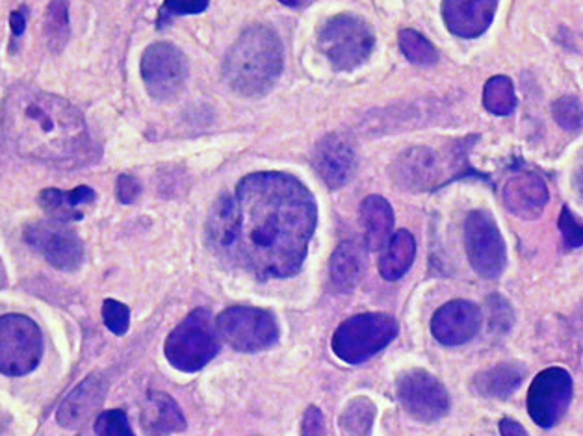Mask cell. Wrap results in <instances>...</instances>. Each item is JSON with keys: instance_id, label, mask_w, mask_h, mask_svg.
I'll list each match as a JSON object with an SVG mask.
<instances>
[{"instance_id": "cell-25", "label": "cell", "mask_w": 583, "mask_h": 436, "mask_svg": "<svg viewBox=\"0 0 583 436\" xmlns=\"http://www.w3.org/2000/svg\"><path fill=\"white\" fill-rule=\"evenodd\" d=\"M417 257V242L409 231H397L392 234L385 253L379 260V273L385 281H400L410 270Z\"/></svg>"}, {"instance_id": "cell-24", "label": "cell", "mask_w": 583, "mask_h": 436, "mask_svg": "<svg viewBox=\"0 0 583 436\" xmlns=\"http://www.w3.org/2000/svg\"><path fill=\"white\" fill-rule=\"evenodd\" d=\"M363 277V257L360 251L353 242H342L334 249L329 262V279L334 292L350 294L359 284Z\"/></svg>"}, {"instance_id": "cell-41", "label": "cell", "mask_w": 583, "mask_h": 436, "mask_svg": "<svg viewBox=\"0 0 583 436\" xmlns=\"http://www.w3.org/2000/svg\"><path fill=\"white\" fill-rule=\"evenodd\" d=\"M576 188H578V192H580V195H582V200H583V174H580L576 177Z\"/></svg>"}, {"instance_id": "cell-37", "label": "cell", "mask_w": 583, "mask_h": 436, "mask_svg": "<svg viewBox=\"0 0 583 436\" xmlns=\"http://www.w3.org/2000/svg\"><path fill=\"white\" fill-rule=\"evenodd\" d=\"M116 193L117 200L122 201L123 205H132L141 193L140 182L132 175H119L117 177Z\"/></svg>"}, {"instance_id": "cell-34", "label": "cell", "mask_w": 583, "mask_h": 436, "mask_svg": "<svg viewBox=\"0 0 583 436\" xmlns=\"http://www.w3.org/2000/svg\"><path fill=\"white\" fill-rule=\"evenodd\" d=\"M489 310H491V329L494 333H507L514 325V310L509 307V303L500 295H493L489 297Z\"/></svg>"}, {"instance_id": "cell-26", "label": "cell", "mask_w": 583, "mask_h": 436, "mask_svg": "<svg viewBox=\"0 0 583 436\" xmlns=\"http://www.w3.org/2000/svg\"><path fill=\"white\" fill-rule=\"evenodd\" d=\"M378 409L372 399L359 396L347 401L339 416V429L342 436H370Z\"/></svg>"}, {"instance_id": "cell-16", "label": "cell", "mask_w": 583, "mask_h": 436, "mask_svg": "<svg viewBox=\"0 0 583 436\" xmlns=\"http://www.w3.org/2000/svg\"><path fill=\"white\" fill-rule=\"evenodd\" d=\"M481 320V308L476 303L455 299L436 310L431 333L443 346H462L480 333Z\"/></svg>"}, {"instance_id": "cell-2", "label": "cell", "mask_w": 583, "mask_h": 436, "mask_svg": "<svg viewBox=\"0 0 583 436\" xmlns=\"http://www.w3.org/2000/svg\"><path fill=\"white\" fill-rule=\"evenodd\" d=\"M2 130L21 156L78 166L97 158L83 112L64 97L15 84L2 101Z\"/></svg>"}, {"instance_id": "cell-33", "label": "cell", "mask_w": 583, "mask_h": 436, "mask_svg": "<svg viewBox=\"0 0 583 436\" xmlns=\"http://www.w3.org/2000/svg\"><path fill=\"white\" fill-rule=\"evenodd\" d=\"M559 232L563 236V242L569 249L583 247V223L571 213L569 206H563L561 216L558 219Z\"/></svg>"}, {"instance_id": "cell-1", "label": "cell", "mask_w": 583, "mask_h": 436, "mask_svg": "<svg viewBox=\"0 0 583 436\" xmlns=\"http://www.w3.org/2000/svg\"><path fill=\"white\" fill-rule=\"evenodd\" d=\"M318 223L313 193L294 175L253 174L212 206L206 238L212 249L261 281L302 270Z\"/></svg>"}, {"instance_id": "cell-8", "label": "cell", "mask_w": 583, "mask_h": 436, "mask_svg": "<svg viewBox=\"0 0 583 436\" xmlns=\"http://www.w3.org/2000/svg\"><path fill=\"white\" fill-rule=\"evenodd\" d=\"M43 354V338L36 321L21 315L0 318V373L23 377L34 372Z\"/></svg>"}, {"instance_id": "cell-15", "label": "cell", "mask_w": 583, "mask_h": 436, "mask_svg": "<svg viewBox=\"0 0 583 436\" xmlns=\"http://www.w3.org/2000/svg\"><path fill=\"white\" fill-rule=\"evenodd\" d=\"M313 166L327 188L340 190L346 187L357 166V154L350 136L342 132L324 136L320 142L316 143Z\"/></svg>"}, {"instance_id": "cell-31", "label": "cell", "mask_w": 583, "mask_h": 436, "mask_svg": "<svg viewBox=\"0 0 583 436\" xmlns=\"http://www.w3.org/2000/svg\"><path fill=\"white\" fill-rule=\"evenodd\" d=\"M97 436H136L130 429L129 418L125 412L106 411L99 414L96 422Z\"/></svg>"}, {"instance_id": "cell-39", "label": "cell", "mask_w": 583, "mask_h": 436, "mask_svg": "<svg viewBox=\"0 0 583 436\" xmlns=\"http://www.w3.org/2000/svg\"><path fill=\"white\" fill-rule=\"evenodd\" d=\"M498 427H500L502 436H530L528 435L524 425L515 422L511 418H504V420H500Z\"/></svg>"}, {"instance_id": "cell-23", "label": "cell", "mask_w": 583, "mask_h": 436, "mask_svg": "<svg viewBox=\"0 0 583 436\" xmlns=\"http://www.w3.org/2000/svg\"><path fill=\"white\" fill-rule=\"evenodd\" d=\"M524 377V366L506 362V364L494 366L478 373L472 381V386L483 398L507 399L514 392L519 390Z\"/></svg>"}, {"instance_id": "cell-21", "label": "cell", "mask_w": 583, "mask_h": 436, "mask_svg": "<svg viewBox=\"0 0 583 436\" xmlns=\"http://www.w3.org/2000/svg\"><path fill=\"white\" fill-rule=\"evenodd\" d=\"M360 227L365 232L366 249H385L394 229V213L385 197L370 195L360 203Z\"/></svg>"}, {"instance_id": "cell-20", "label": "cell", "mask_w": 583, "mask_h": 436, "mask_svg": "<svg viewBox=\"0 0 583 436\" xmlns=\"http://www.w3.org/2000/svg\"><path fill=\"white\" fill-rule=\"evenodd\" d=\"M141 429L148 436H169L187 429V418L179 403L164 392L149 394L143 412H141Z\"/></svg>"}, {"instance_id": "cell-17", "label": "cell", "mask_w": 583, "mask_h": 436, "mask_svg": "<svg viewBox=\"0 0 583 436\" xmlns=\"http://www.w3.org/2000/svg\"><path fill=\"white\" fill-rule=\"evenodd\" d=\"M500 0H443L444 25L461 39H476L487 33Z\"/></svg>"}, {"instance_id": "cell-5", "label": "cell", "mask_w": 583, "mask_h": 436, "mask_svg": "<svg viewBox=\"0 0 583 436\" xmlns=\"http://www.w3.org/2000/svg\"><path fill=\"white\" fill-rule=\"evenodd\" d=\"M400 323L391 315L366 312L352 316L334 331L333 354L346 364H363L396 341Z\"/></svg>"}, {"instance_id": "cell-4", "label": "cell", "mask_w": 583, "mask_h": 436, "mask_svg": "<svg viewBox=\"0 0 583 436\" xmlns=\"http://www.w3.org/2000/svg\"><path fill=\"white\" fill-rule=\"evenodd\" d=\"M219 351L216 320L208 308H195L167 336L164 354L179 372L203 370Z\"/></svg>"}, {"instance_id": "cell-11", "label": "cell", "mask_w": 583, "mask_h": 436, "mask_svg": "<svg viewBox=\"0 0 583 436\" xmlns=\"http://www.w3.org/2000/svg\"><path fill=\"white\" fill-rule=\"evenodd\" d=\"M141 78L149 95L156 101H169L185 90L188 62L185 52L172 43H153L141 54Z\"/></svg>"}, {"instance_id": "cell-6", "label": "cell", "mask_w": 583, "mask_h": 436, "mask_svg": "<svg viewBox=\"0 0 583 436\" xmlns=\"http://www.w3.org/2000/svg\"><path fill=\"white\" fill-rule=\"evenodd\" d=\"M320 51L337 72H355L370 59L376 36L372 26L350 13L327 21L320 30Z\"/></svg>"}, {"instance_id": "cell-27", "label": "cell", "mask_w": 583, "mask_h": 436, "mask_svg": "<svg viewBox=\"0 0 583 436\" xmlns=\"http://www.w3.org/2000/svg\"><path fill=\"white\" fill-rule=\"evenodd\" d=\"M71 36L69 0H51L43 21V38L49 51L60 54Z\"/></svg>"}, {"instance_id": "cell-9", "label": "cell", "mask_w": 583, "mask_h": 436, "mask_svg": "<svg viewBox=\"0 0 583 436\" xmlns=\"http://www.w3.org/2000/svg\"><path fill=\"white\" fill-rule=\"evenodd\" d=\"M465 247L470 266L478 275L494 281L507 266V247L493 214L474 210L465 219Z\"/></svg>"}, {"instance_id": "cell-36", "label": "cell", "mask_w": 583, "mask_h": 436, "mask_svg": "<svg viewBox=\"0 0 583 436\" xmlns=\"http://www.w3.org/2000/svg\"><path fill=\"white\" fill-rule=\"evenodd\" d=\"M302 436H327L326 418L318 407H308L303 414Z\"/></svg>"}, {"instance_id": "cell-10", "label": "cell", "mask_w": 583, "mask_h": 436, "mask_svg": "<svg viewBox=\"0 0 583 436\" xmlns=\"http://www.w3.org/2000/svg\"><path fill=\"white\" fill-rule=\"evenodd\" d=\"M465 161H457V151L441 156L435 149L413 148L407 149L397 156L392 164V179L397 187L404 188L407 192H426L436 187H443L444 177L459 171V164ZM452 179V175H449Z\"/></svg>"}, {"instance_id": "cell-7", "label": "cell", "mask_w": 583, "mask_h": 436, "mask_svg": "<svg viewBox=\"0 0 583 436\" xmlns=\"http://www.w3.org/2000/svg\"><path fill=\"white\" fill-rule=\"evenodd\" d=\"M219 338L240 354H258L279 341V323L266 308L229 307L216 318Z\"/></svg>"}, {"instance_id": "cell-19", "label": "cell", "mask_w": 583, "mask_h": 436, "mask_svg": "<svg viewBox=\"0 0 583 436\" xmlns=\"http://www.w3.org/2000/svg\"><path fill=\"white\" fill-rule=\"evenodd\" d=\"M550 193L545 180L538 175L517 174L504 187V205L507 210L522 219H537L545 213Z\"/></svg>"}, {"instance_id": "cell-29", "label": "cell", "mask_w": 583, "mask_h": 436, "mask_svg": "<svg viewBox=\"0 0 583 436\" xmlns=\"http://www.w3.org/2000/svg\"><path fill=\"white\" fill-rule=\"evenodd\" d=\"M400 49L405 54V59L417 65H435L439 62V52L435 47L431 46L428 38L417 30L405 28L400 33Z\"/></svg>"}, {"instance_id": "cell-3", "label": "cell", "mask_w": 583, "mask_h": 436, "mask_svg": "<svg viewBox=\"0 0 583 436\" xmlns=\"http://www.w3.org/2000/svg\"><path fill=\"white\" fill-rule=\"evenodd\" d=\"M284 67V49L279 34L269 26L245 28L225 54L224 75L232 91L244 97H263L274 90Z\"/></svg>"}, {"instance_id": "cell-14", "label": "cell", "mask_w": 583, "mask_h": 436, "mask_svg": "<svg viewBox=\"0 0 583 436\" xmlns=\"http://www.w3.org/2000/svg\"><path fill=\"white\" fill-rule=\"evenodd\" d=\"M26 244L38 251L52 268L60 271H75L83 266V240L62 221H36L23 232Z\"/></svg>"}, {"instance_id": "cell-18", "label": "cell", "mask_w": 583, "mask_h": 436, "mask_svg": "<svg viewBox=\"0 0 583 436\" xmlns=\"http://www.w3.org/2000/svg\"><path fill=\"white\" fill-rule=\"evenodd\" d=\"M106 390L109 383L103 375L93 373L90 377L84 379L83 383L64 399V403L60 405L59 424L65 429L84 427L101 409Z\"/></svg>"}, {"instance_id": "cell-12", "label": "cell", "mask_w": 583, "mask_h": 436, "mask_svg": "<svg viewBox=\"0 0 583 436\" xmlns=\"http://www.w3.org/2000/svg\"><path fill=\"white\" fill-rule=\"evenodd\" d=\"M572 396H574V385H572L571 373L565 368L552 366L533 379L528 390V398H525V407L538 427L552 429L554 425L561 422L565 412L569 411Z\"/></svg>"}, {"instance_id": "cell-35", "label": "cell", "mask_w": 583, "mask_h": 436, "mask_svg": "<svg viewBox=\"0 0 583 436\" xmlns=\"http://www.w3.org/2000/svg\"><path fill=\"white\" fill-rule=\"evenodd\" d=\"M208 4L211 0H164L161 23L169 17H179V15H198V13L205 12Z\"/></svg>"}, {"instance_id": "cell-38", "label": "cell", "mask_w": 583, "mask_h": 436, "mask_svg": "<svg viewBox=\"0 0 583 436\" xmlns=\"http://www.w3.org/2000/svg\"><path fill=\"white\" fill-rule=\"evenodd\" d=\"M10 28H12V34L15 38H20V36L25 34L26 8H20V10L12 12V15H10Z\"/></svg>"}, {"instance_id": "cell-40", "label": "cell", "mask_w": 583, "mask_h": 436, "mask_svg": "<svg viewBox=\"0 0 583 436\" xmlns=\"http://www.w3.org/2000/svg\"><path fill=\"white\" fill-rule=\"evenodd\" d=\"M279 2H282L284 7L297 8L300 10V8H307L313 0H279Z\"/></svg>"}, {"instance_id": "cell-13", "label": "cell", "mask_w": 583, "mask_h": 436, "mask_svg": "<svg viewBox=\"0 0 583 436\" xmlns=\"http://www.w3.org/2000/svg\"><path fill=\"white\" fill-rule=\"evenodd\" d=\"M396 394L407 414L423 424L439 422L449 412L448 390L435 375L420 368L397 377Z\"/></svg>"}, {"instance_id": "cell-32", "label": "cell", "mask_w": 583, "mask_h": 436, "mask_svg": "<svg viewBox=\"0 0 583 436\" xmlns=\"http://www.w3.org/2000/svg\"><path fill=\"white\" fill-rule=\"evenodd\" d=\"M103 320L106 323V328L117 336L129 331L130 325V310L127 305L116 302V299H106L103 305Z\"/></svg>"}, {"instance_id": "cell-28", "label": "cell", "mask_w": 583, "mask_h": 436, "mask_svg": "<svg viewBox=\"0 0 583 436\" xmlns=\"http://www.w3.org/2000/svg\"><path fill=\"white\" fill-rule=\"evenodd\" d=\"M483 106L493 116H511L517 108V95H515L511 78L504 77V75L489 78L483 90Z\"/></svg>"}, {"instance_id": "cell-22", "label": "cell", "mask_w": 583, "mask_h": 436, "mask_svg": "<svg viewBox=\"0 0 583 436\" xmlns=\"http://www.w3.org/2000/svg\"><path fill=\"white\" fill-rule=\"evenodd\" d=\"M96 192L90 187H78L73 192H62L59 188H47L38 195V203L54 221H78L84 218L80 206L91 205Z\"/></svg>"}, {"instance_id": "cell-30", "label": "cell", "mask_w": 583, "mask_h": 436, "mask_svg": "<svg viewBox=\"0 0 583 436\" xmlns=\"http://www.w3.org/2000/svg\"><path fill=\"white\" fill-rule=\"evenodd\" d=\"M552 116L563 130L574 132V130L582 129L583 106L576 97L567 95L558 99L552 104Z\"/></svg>"}]
</instances>
